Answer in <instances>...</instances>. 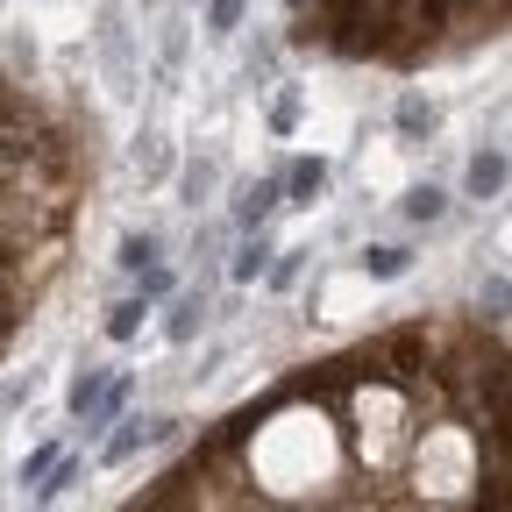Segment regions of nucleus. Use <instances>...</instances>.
I'll return each instance as SVG.
<instances>
[{"mask_svg": "<svg viewBox=\"0 0 512 512\" xmlns=\"http://www.w3.org/2000/svg\"><path fill=\"white\" fill-rule=\"evenodd\" d=\"M93 43H100V64H107V79H114V93H136V36H128V15L114 8H100V22H93Z\"/></svg>", "mask_w": 512, "mask_h": 512, "instance_id": "1", "label": "nucleus"}, {"mask_svg": "<svg viewBox=\"0 0 512 512\" xmlns=\"http://www.w3.org/2000/svg\"><path fill=\"white\" fill-rule=\"evenodd\" d=\"M285 207V178L271 171V178H249V185H235V228L249 235V228H271V214Z\"/></svg>", "mask_w": 512, "mask_h": 512, "instance_id": "2", "label": "nucleus"}, {"mask_svg": "<svg viewBox=\"0 0 512 512\" xmlns=\"http://www.w3.org/2000/svg\"><path fill=\"white\" fill-rule=\"evenodd\" d=\"M171 427H178V420H121V434H107V448H100V463H107V470H114V463H128L136 448L171 441Z\"/></svg>", "mask_w": 512, "mask_h": 512, "instance_id": "3", "label": "nucleus"}, {"mask_svg": "<svg viewBox=\"0 0 512 512\" xmlns=\"http://www.w3.org/2000/svg\"><path fill=\"white\" fill-rule=\"evenodd\" d=\"M278 178H285V207H313L328 192V157H292Z\"/></svg>", "mask_w": 512, "mask_h": 512, "instance_id": "4", "label": "nucleus"}, {"mask_svg": "<svg viewBox=\"0 0 512 512\" xmlns=\"http://www.w3.org/2000/svg\"><path fill=\"white\" fill-rule=\"evenodd\" d=\"M271 256H278V249H271V228H249V235L235 242V256H228V278H235V285H256V278L271 271Z\"/></svg>", "mask_w": 512, "mask_h": 512, "instance_id": "5", "label": "nucleus"}, {"mask_svg": "<svg viewBox=\"0 0 512 512\" xmlns=\"http://www.w3.org/2000/svg\"><path fill=\"white\" fill-rule=\"evenodd\" d=\"M200 328H207V292H178V299H171V313H164V342H178V349H185Z\"/></svg>", "mask_w": 512, "mask_h": 512, "instance_id": "6", "label": "nucleus"}, {"mask_svg": "<svg viewBox=\"0 0 512 512\" xmlns=\"http://www.w3.org/2000/svg\"><path fill=\"white\" fill-rule=\"evenodd\" d=\"M434 121H441V107H434L427 93H399V100H392V128H399V136H406V143H420V136H434Z\"/></svg>", "mask_w": 512, "mask_h": 512, "instance_id": "7", "label": "nucleus"}, {"mask_svg": "<svg viewBox=\"0 0 512 512\" xmlns=\"http://www.w3.org/2000/svg\"><path fill=\"white\" fill-rule=\"evenodd\" d=\"M505 171H512V164H505L498 150H477V157L463 164V192H470V200H498V192H505Z\"/></svg>", "mask_w": 512, "mask_h": 512, "instance_id": "8", "label": "nucleus"}, {"mask_svg": "<svg viewBox=\"0 0 512 512\" xmlns=\"http://www.w3.org/2000/svg\"><path fill=\"white\" fill-rule=\"evenodd\" d=\"M128 399H136V377H128V370H114V384H107V392H100V406L86 413V434H100V427H114V420L128 413Z\"/></svg>", "mask_w": 512, "mask_h": 512, "instance_id": "9", "label": "nucleus"}, {"mask_svg": "<svg viewBox=\"0 0 512 512\" xmlns=\"http://www.w3.org/2000/svg\"><path fill=\"white\" fill-rule=\"evenodd\" d=\"M356 264H363L370 278H384V285H392V278H406V271H413V249H399V242H370V249L356 256Z\"/></svg>", "mask_w": 512, "mask_h": 512, "instance_id": "10", "label": "nucleus"}, {"mask_svg": "<svg viewBox=\"0 0 512 512\" xmlns=\"http://www.w3.org/2000/svg\"><path fill=\"white\" fill-rule=\"evenodd\" d=\"M399 214H406L413 228H434V221L448 214V192H441V185H413L406 200H399Z\"/></svg>", "mask_w": 512, "mask_h": 512, "instance_id": "11", "label": "nucleus"}, {"mask_svg": "<svg viewBox=\"0 0 512 512\" xmlns=\"http://www.w3.org/2000/svg\"><path fill=\"white\" fill-rule=\"evenodd\" d=\"M477 313L484 320H512V278L505 271H484L477 278Z\"/></svg>", "mask_w": 512, "mask_h": 512, "instance_id": "12", "label": "nucleus"}, {"mask_svg": "<svg viewBox=\"0 0 512 512\" xmlns=\"http://www.w3.org/2000/svg\"><path fill=\"white\" fill-rule=\"evenodd\" d=\"M107 384H114V370H93V363L72 377V399H64V406H72V420H86V413L100 406V392H107Z\"/></svg>", "mask_w": 512, "mask_h": 512, "instance_id": "13", "label": "nucleus"}, {"mask_svg": "<svg viewBox=\"0 0 512 512\" xmlns=\"http://www.w3.org/2000/svg\"><path fill=\"white\" fill-rule=\"evenodd\" d=\"M157 256H164V235H150V228H143V235H121L114 264H121V271H150Z\"/></svg>", "mask_w": 512, "mask_h": 512, "instance_id": "14", "label": "nucleus"}, {"mask_svg": "<svg viewBox=\"0 0 512 512\" xmlns=\"http://www.w3.org/2000/svg\"><path fill=\"white\" fill-rule=\"evenodd\" d=\"M143 320H150V299H121V306L107 313V342H136Z\"/></svg>", "mask_w": 512, "mask_h": 512, "instance_id": "15", "label": "nucleus"}, {"mask_svg": "<svg viewBox=\"0 0 512 512\" xmlns=\"http://www.w3.org/2000/svg\"><path fill=\"white\" fill-rule=\"evenodd\" d=\"M72 484H79V456H57V470L36 484V498H29V505H50V498H64V491H72Z\"/></svg>", "mask_w": 512, "mask_h": 512, "instance_id": "16", "label": "nucleus"}, {"mask_svg": "<svg viewBox=\"0 0 512 512\" xmlns=\"http://www.w3.org/2000/svg\"><path fill=\"white\" fill-rule=\"evenodd\" d=\"M299 114H306V93H299V86H285V93L271 100V136H292Z\"/></svg>", "mask_w": 512, "mask_h": 512, "instance_id": "17", "label": "nucleus"}, {"mask_svg": "<svg viewBox=\"0 0 512 512\" xmlns=\"http://www.w3.org/2000/svg\"><path fill=\"white\" fill-rule=\"evenodd\" d=\"M136 164H143V178H164V171H171V150H164L157 128H143V136H136Z\"/></svg>", "mask_w": 512, "mask_h": 512, "instance_id": "18", "label": "nucleus"}, {"mask_svg": "<svg viewBox=\"0 0 512 512\" xmlns=\"http://www.w3.org/2000/svg\"><path fill=\"white\" fill-rule=\"evenodd\" d=\"M249 15V0H207V36H235Z\"/></svg>", "mask_w": 512, "mask_h": 512, "instance_id": "19", "label": "nucleus"}, {"mask_svg": "<svg viewBox=\"0 0 512 512\" xmlns=\"http://www.w3.org/2000/svg\"><path fill=\"white\" fill-rule=\"evenodd\" d=\"M171 285H178V278H171V264H164V256H157L150 271H136V299H150V306H157V299H171Z\"/></svg>", "mask_w": 512, "mask_h": 512, "instance_id": "20", "label": "nucleus"}, {"mask_svg": "<svg viewBox=\"0 0 512 512\" xmlns=\"http://www.w3.org/2000/svg\"><path fill=\"white\" fill-rule=\"evenodd\" d=\"M299 271H306V249H278V256H271V271H264V278H271L278 292H292V285H299Z\"/></svg>", "mask_w": 512, "mask_h": 512, "instance_id": "21", "label": "nucleus"}, {"mask_svg": "<svg viewBox=\"0 0 512 512\" xmlns=\"http://www.w3.org/2000/svg\"><path fill=\"white\" fill-rule=\"evenodd\" d=\"M57 456H64V441H43V448H29V456H22V484H43V477L57 470Z\"/></svg>", "mask_w": 512, "mask_h": 512, "instance_id": "22", "label": "nucleus"}, {"mask_svg": "<svg viewBox=\"0 0 512 512\" xmlns=\"http://www.w3.org/2000/svg\"><path fill=\"white\" fill-rule=\"evenodd\" d=\"M214 178H221V171H214V157H200V164H185V207H200L207 192H214Z\"/></svg>", "mask_w": 512, "mask_h": 512, "instance_id": "23", "label": "nucleus"}, {"mask_svg": "<svg viewBox=\"0 0 512 512\" xmlns=\"http://www.w3.org/2000/svg\"><path fill=\"white\" fill-rule=\"evenodd\" d=\"M285 8H306V0H285Z\"/></svg>", "mask_w": 512, "mask_h": 512, "instance_id": "24", "label": "nucleus"}]
</instances>
